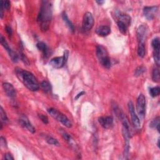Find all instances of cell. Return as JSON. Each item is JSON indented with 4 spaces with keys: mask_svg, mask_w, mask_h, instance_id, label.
<instances>
[{
    "mask_svg": "<svg viewBox=\"0 0 160 160\" xmlns=\"http://www.w3.org/2000/svg\"><path fill=\"white\" fill-rule=\"evenodd\" d=\"M52 18V5L48 1H42L37 22L42 31L45 32L50 28Z\"/></svg>",
    "mask_w": 160,
    "mask_h": 160,
    "instance_id": "6da1fadb",
    "label": "cell"
},
{
    "mask_svg": "<svg viewBox=\"0 0 160 160\" xmlns=\"http://www.w3.org/2000/svg\"><path fill=\"white\" fill-rule=\"evenodd\" d=\"M15 73L19 81L29 90L36 91L40 88V84L36 77L31 73L21 68H19L15 69Z\"/></svg>",
    "mask_w": 160,
    "mask_h": 160,
    "instance_id": "7a4b0ae2",
    "label": "cell"
},
{
    "mask_svg": "<svg viewBox=\"0 0 160 160\" xmlns=\"http://www.w3.org/2000/svg\"><path fill=\"white\" fill-rule=\"evenodd\" d=\"M96 56L98 57L100 64L105 68H110L111 66V61L108 56V53L106 48L102 46L99 45L96 48Z\"/></svg>",
    "mask_w": 160,
    "mask_h": 160,
    "instance_id": "3957f363",
    "label": "cell"
},
{
    "mask_svg": "<svg viewBox=\"0 0 160 160\" xmlns=\"http://www.w3.org/2000/svg\"><path fill=\"white\" fill-rule=\"evenodd\" d=\"M48 112L51 115V117L58 121V122L63 124L66 128H71L72 127V123L71 121L68 118L66 115L63 114L56 109L53 108H50L48 110Z\"/></svg>",
    "mask_w": 160,
    "mask_h": 160,
    "instance_id": "277c9868",
    "label": "cell"
},
{
    "mask_svg": "<svg viewBox=\"0 0 160 160\" xmlns=\"http://www.w3.org/2000/svg\"><path fill=\"white\" fill-rule=\"evenodd\" d=\"M69 52L68 51H65L64 55L61 57H55L53 58V59L50 60V63L55 68H61L63 66L66 64V61L68 60V57Z\"/></svg>",
    "mask_w": 160,
    "mask_h": 160,
    "instance_id": "5b68a950",
    "label": "cell"
},
{
    "mask_svg": "<svg viewBox=\"0 0 160 160\" xmlns=\"http://www.w3.org/2000/svg\"><path fill=\"white\" fill-rule=\"evenodd\" d=\"M137 111L140 117H144L146 114V98L143 94H140L137 99Z\"/></svg>",
    "mask_w": 160,
    "mask_h": 160,
    "instance_id": "8992f818",
    "label": "cell"
},
{
    "mask_svg": "<svg viewBox=\"0 0 160 160\" xmlns=\"http://www.w3.org/2000/svg\"><path fill=\"white\" fill-rule=\"evenodd\" d=\"M94 25V18L92 14L90 12H87L85 14L83 19L82 28L85 31L91 30Z\"/></svg>",
    "mask_w": 160,
    "mask_h": 160,
    "instance_id": "52a82bcc",
    "label": "cell"
},
{
    "mask_svg": "<svg viewBox=\"0 0 160 160\" xmlns=\"http://www.w3.org/2000/svg\"><path fill=\"white\" fill-rule=\"evenodd\" d=\"M151 45L153 48V58L154 60L155 63L157 66H159L160 63V58H159V50H160V42L159 38H154Z\"/></svg>",
    "mask_w": 160,
    "mask_h": 160,
    "instance_id": "ba28073f",
    "label": "cell"
},
{
    "mask_svg": "<svg viewBox=\"0 0 160 160\" xmlns=\"http://www.w3.org/2000/svg\"><path fill=\"white\" fill-rule=\"evenodd\" d=\"M128 110L129 111V113L131 115V118H132V122L133 123V124L136 128H139L140 125H141V123H140V120L138 118V115L135 112L134 105L132 101H129L128 102Z\"/></svg>",
    "mask_w": 160,
    "mask_h": 160,
    "instance_id": "9c48e42d",
    "label": "cell"
},
{
    "mask_svg": "<svg viewBox=\"0 0 160 160\" xmlns=\"http://www.w3.org/2000/svg\"><path fill=\"white\" fill-rule=\"evenodd\" d=\"M0 41H1V45L3 46V48L8 52V55H9V56H10L12 61L13 62H14V63L18 62V56L13 51V50L10 48V46H9L8 43L6 41L5 38H4L2 35H1V37H0Z\"/></svg>",
    "mask_w": 160,
    "mask_h": 160,
    "instance_id": "30bf717a",
    "label": "cell"
},
{
    "mask_svg": "<svg viewBox=\"0 0 160 160\" xmlns=\"http://www.w3.org/2000/svg\"><path fill=\"white\" fill-rule=\"evenodd\" d=\"M158 6H146L143 8V14L148 20H152L158 13Z\"/></svg>",
    "mask_w": 160,
    "mask_h": 160,
    "instance_id": "8fae6325",
    "label": "cell"
},
{
    "mask_svg": "<svg viewBox=\"0 0 160 160\" xmlns=\"http://www.w3.org/2000/svg\"><path fill=\"white\" fill-rule=\"evenodd\" d=\"M148 29L144 25L139 26L137 30V39L138 43H145L147 38Z\"/></svg>",
    "mask_w": 160,
    "mask_h": 160,
    "instance_id": "7c38bea8",
    "label": "cell"
},
{
    "mask_svg": "<svg viewBox=\"0 0 160 160\" xmlns=\"http://www.w3.org/2000/svg\"><path fill=\"white\" fill-rule=\"evenodd\" d=\"M19 123H20L21 126L25 129H27L28 132H30L31 133H35V128L33 127V126L31 124V123L29 121L28 118L25 116H23L21 117V118L19 120Z\"/></svg>",
    "mask_w": 160,
    "mask_h": 160,
    "instance_id": "4fadbf2b",
    "label": "cell"
},
{
    "mask_svg": "<svg viewBox=\"0 0 160 160\" xmlns=\"http://www.w3.org/2000/svg\"><path fill=\"white\" fill-rule=\"evenodd\" d=\"M3 88L4 93L10 98H14L16 95V91L14 86L9 83H3Z\"/></svg>",
    "mask_w": 160,
    "mask_h": 160,
    "instance_id": "5bb4252c",
    "label": "cell"
},
{
    "mask_svg": "<svg viewBox=\"0 0 160 160\" xmlns=\"http://www.w3.org/2000/svg\"><path fill=\"white\" fill-rule=\"evenodd\" d=\"M98 122L101 127L105 129H109L113 125V118L111 116H102L99 118Z\"/></svg>",
    "mask_w": 160,
    "mask_h": 160,
    "instance_id": "9a60e30c",
    "label": "cell"
},
{
    "mask_svg": "<svg viewBox=\"0 0 160 160\" xmlns=\"http://www.w3.org/2000/svg\"><path fill=\"white\" fill-rule=\"evenodd\" d=\"M96 33L100 36H106L111 33V28L108 26H100L96 29Z\"/></svg>",
    "mask_w": 160,
    "mask_h": 160,
    "instance_id": "2e32d148",
    "label": "cell"
},
{
    "mask_svg": "<svg viewBox=\"0 0 160 160\" xmlns=\"http://www.w3.org/2000/svg\"><path fill=\"white\" fill-rule=\"evenodd\" d=\"M42 137L45 138V141L50 144L54 145V146H60V143L58 142V140L53 137H51V136L44 134L43 135H41Z\"/></svg>",
    "mask_w": 160,
    "mask_h": 160,
    "instance_id": "e0dca14e",
    "label": "cell"
},
{
    "mask_svg": "<svg viewBox=\"0 0 160 160\" xmlns=\"http://www.w3.org/2000/svg\"><path fill=\"white\" fill-rule=\"evenodd\" d=\"M62 18H63V19L64 22L65 23V24L66 25V26L68 27V28L70 30V31L71 32H74L75 31L74 25H73V23L69 19L68 17L67 14H66V13L65 12H64L62 14Z\"/></svg>",
    "mask_w": 160,
    "mask_h": 160,
    "instance_id": "ac0fdd59",
    "label": "cell"
},
{
    "mask_svg": "<svg viewBox=\"0 0 160 160\" xmlns=\"http://www.w3.org/2000/svg\"><path fill=\"white\" fill-rule=\"evenodd\" d=\"M36 46L38 48V49L41 51L43 55L45 56H47L48 55V48L46 45L45 43L43 42H38L36 44Z\"/></svg>",
    "mask_w": 160,
    "mask_h": 160,
    "instance_id": "d6986e66",
    "label": "cell"
},
{
    "mask_svg": "<svg viewBox=\"0 0 160 160\" xmlns=\"http://www.w3.org/2000/svg\"><path fill=\"white\" fill-rule=\"evenodd\" d=\"M41 89L43 90V91L45 92L46 93H50L51 91V86L49 82L47 81H43L40 85Z\"/></svg>",
    "mask_w": 160,
    "mask_h": 160,
    "instance_id": "ffe728a7",
    "label": "cell"
},
{
    "mask_svg": "<svg viewBox=\"0 0 160 160\" xmlns=\"http://www.w3.org/2000/svg\"><path fill=\"white\" fill-rule=\"evenodd\" d=\"M131 17L128 16V14H120L118 17V21H122L124 23H125L128 26H129L131 25Z\"/></svg>",
    "mask_w": 160,
    "mask_h": 160,
    "instance_id": "44dd1931",
    "label": "cell"
},
{
    "mask_svg": "<svg viewBox=\"0 0 160 160\" xmlns=\"http://www.w3.org/2000/svg\"><path fill=\"white\" fill-rule=\"evenodd\" d=\"M138 55L140 58H144L146 53L145 43H138Z\"/></svg>",
    "mask_w": 160,
    "mask_h": 160,
    "instance_id": "7402d4cb",
    "label": "cell"
},
{
    "mask_svg": "<svg viewBox=\"0 0 160 160\" xmlns=\"http://www.w3.org/2000/svg\"><path fill=\"white\" fill-rule=\"evenodd\" d=\"M117 25H118L119 31L122 34H123V35H126V34H127V31H128V26L126 25L125 23L120 21H117Z\"/></svg>",
    "mask_w": 160,
    "mask_h": 160,
    "instance_id": "603a6c76",
    "label": "cell"
},
{
    "mask_svg": "<svg viewBox=\"0 0 160 160\" xmlns=\"http://www.w3.org/2000/svg\"><path fill=\"white\" fill-rule=\"evenodd\" d=\"M152 80L154 82H156V83H158L160 80V73L159 69L155 68L153 71L152 73Z\"/></svg>",
    "mask_w": 160,
    "mask_h": 160,
    "instance_id": "cb8c5ba5",
    "label": "cell"
},
{
    "mask_svg": "<svg viewBox=\"0 0 160 160\" xmlns=\"http://www.w3.org/2000/svg\"><path fill=\"white\" fill-rule=\"evenodd\" d=\"M160 93V88L159 87H154L149 89V94L153 98L158 96Z\"/></svg>",
    "mask_w": 160,
    "mask_h": 160,
    "instance_id": "d4e9b609",
    "label": "cell"
},
{
    "mask_svg": "<svg viewBox=\"0 0 160 160\" xmlns=\"http://www.w3.org/2000/svg\"><path fill=\"white\" fill-rule=\"evenodd\" d=\"M146 72V68L144 66H139L134 71V76H139L142 75L144 73Z\"/></svg>",
    "mask_w": 160,
    "mask_h": 160,
    "instance_id": "484cf974",
    "label": "cell"
},
{
    "mask_svg": "<svg viewBox=\"0 0 160 160\" xmlns=\"http://www.w3.org/2000/svg\"><path fill=\"white\" fill-rule=\"evenodd\" d=\"M149 127L151 128H156L158 132H159V118L157 117L156 118L153 119L151 122V123H150Z\"/></svg>",
    "mask_w": 160,
    "mask_h": 160,
    "instance_id": "4316f807",
    "label": "cell"
},
{
    "mask_svg": "<svg viewBox=\"0 0 160 160\" xmlns=\"http://www.w3.org/2000/svg\"><path fill=\"white\" fill-rule=\"evenodd\" d=\"M62 137L69 144H73L74 143L73 139L71 136L68 133H67L66 132H63L62 133Z\"/></svg>",
    "mask_w": 160,
    "mask_h": 160,
    "instance_id": "83f0119b",
    "label": "cell"
},
{
    "mask_svg": "<svg viewBox=\"0 0 160 160\" xmlns=\"http://www.w3.org/2000/svg\"><path fill=\"white\" fill-rule=\"evenodd\" d=\"M0 116H1V122H4L6 123L8 122V117L6 116V114L5 113V111L3 110V107H1V110H0Z\"/></svg>",
    "mask_w": 160,
    "mask_h": 160,
    "instance_id": "f1b7e54d",
    "label": "cell"
},
{
    "mask_svg": "<svg viewBox=\"0 0 160 160\" xmlns=\"http://www.w3.org/2000/svg\"><path fill=\"white\" fill-rule=\"evenodd\" d=\"M39 118L42 121L43 123H44L45 124L48 123V118L44 114H39Z\"/></svg>",
    "mask_w": 160,
    "mask_h": 160,
    "instance_id": "f546056e",
    "label": "cell"
},
{
    "mask_svg": "<svg viewBox=\"0 0 160 160\" xmlns=\"http://www.w3.org/2000/svg\"><path fill=\"white\" fill-rule=\"evenodd\" d=\"M3 3L4 9H9V8H10L11 3L8 0H6V1H3Z\"/></svg>",
    "mask_w": 160,
    "mask_h": 160,
    "instance_id": "4dcf8cb0",
    "label": "cell"
},
{
    "mask_svg": "<svg viewBox=\"0 0 160 160\" xmlns=\"http://www.w3.org/2000/svg\"><path fill=\"white\" fill-rule=\"evenodd\" d=\"M20 57H21V59L22 60V61L24 63H26L28 65L29 64H30V63H29V61H28V60L27 59V58L26 57V56L25 55L23 54V53H21V54H20Z\"/></svg>",
    "mask_w": 160,
    "mask_h": 160,
    "instance_id": "1f68e13d",
    "label": "cell"
},
{
    "mask_svg": "<svg viewBox=\"0 0 160 160\" xmlns=\"http://www.w3.org/2000/svg\"><path fill=\"white\" fill-rule=\"evenodd\" d=\"M4 7H3V1H1L0 3V17L2 19L3 18V11H4Z\"/></svg>",
    "mask_w": 160,
    "mask_h": 160,
    "instance_id": "d6a6232c",
    "label": "cell"
},
{
    "mask_svg": "<svg viewBox=\"0 0 160 160\" xmlns=\"http://www.w3.org/2000/svg\"><path fill=\"white\" fill-rule=\"evenodd\" d=\"M4 159L6 160H13L14 158L10 153H6L4 154Z\"/></svg>",
    "mask_w": 160,
    "mask_h": 160,
    "instance_id": "836d02e7",
    "label": "cell"
},
{
    "mask_svg": "<svg viewBox=\"0 0 160 160\" xmlns=\"http://www.w3.org/2000/svg\"><path fill=\"white\" fill-rule=\"evenodd\" d=\"M1 140H0V142H1V146H3V147H6V145H7V143H6V139H4L3 137H1V139H0Z\"/></svg>",
    "mask_w": 160,
    "mask_h": 160,
    "instance_id": "e575fe53",
    "label": "cell"
},
{
    "mask_svg": "<svg viewBox=\"0 0 160 160\" xmlns=\"http://www.w3.org/2000/svg\"><path fill=\"white\" fill-rule=\"evenodd\" d=\"M6 31L8 34L9 36H11L12 35L13 30H12V28L10 26H6Z\"/></svg>",
    "mask_w": 160,
    "mask_h": 160,
    "instance_id": "d590c367",
    "label": "cell"
},
{
    "mask_svg": "<svg viewBox=\"0 0 160 160\" xmlns=\"http://www.w3.org/2000/svg\"><path fill=\"white\" fill-rule=\"evenodd\" d=\"M85 94V92L84 91H81V92H80V93H79V94H78L77 95V96L75 97V99L76 100H77V99H78L79 98H80V97H81V96H83V95H84Z\"/></svg>",
    "mask_w": 160,
    "mask_h": 160,
    "instance_id": "8d00e7d4",
    "label": "cell"
},
{
    "mask_svg": "<svg viewBox=\"0 0 160 160\" xmlns=\"http://www.w3.org/2000/svg\"><path fill=\"white\" fill-rule=\"evenodd\" d=\"M96 3H98L99 5H102V4L105 3L104 1H96Z\"/></svg>",
    "mask_w": 160,
    "mask_h": 160,
    "instance_id": "74e56055",
    "label": "cell"
},
{
    "mask_svg": "<svg viewBox=\"0 0 160 160\" xmlns=\"http://www.w3.org/2000/svg\"><path fill=\"white\" fill-rule=\"evenodd\" d=\"M157 144H158V148H159V139H158V143H157Z\"/></svg>",
    "mask_w": 160,
    "mask_h": 160,
    "instance_id": "f35d334b",
    "label": "cell"
}]
</instances>
